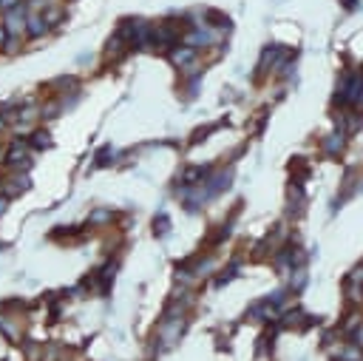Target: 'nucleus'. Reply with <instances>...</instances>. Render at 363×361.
Returning a JSON list of instances; mask_svg holds the SVG:
<instances>
[{
    "mask_svg": "<svg viewBox=\"0 0 363 361\" xmlns=\"http://www.w3.org/2000/svg\"><path fill=\"white\" fill-rule=\"evenodd\" d=\"M343 145H346V134H343V131L329 134V137L324 139V154H327V157H338V154H343Z\"/></svg>",
    "mask_w": 363,
    "mask_h": 361,
    "instance_id": "nucleus-1",
    "label": "nucleus"
},
{
    "mask_svg": "<svg viewBox=\"0 0 363 361\" xmlns=\"http://www.w3.org/2000/svg\"><path fill=\"white\" fill-rule=\"evenodd\" d=\"M360 327H363V316L360 313H352V316H346V321H343V333H346V336H355Z\"/></svg>",
    "mask_w": 363,
    "mask_h": 361,
    "instance_id": "nucleus-2",
    "label": "nucleus"
}]
</instances>
